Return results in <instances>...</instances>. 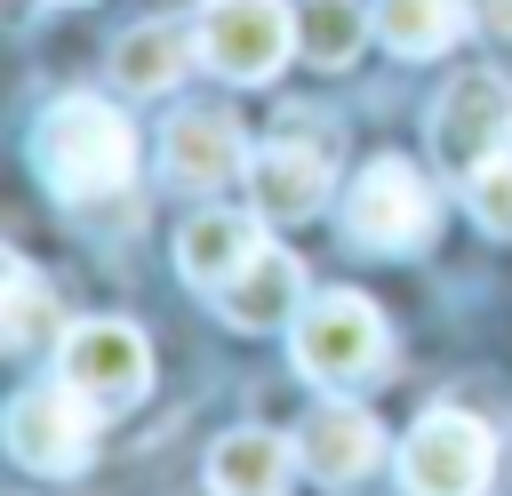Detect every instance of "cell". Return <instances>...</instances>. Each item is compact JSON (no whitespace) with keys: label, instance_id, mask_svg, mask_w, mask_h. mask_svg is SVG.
<instances>
[{"label":"cell","instance_id":"obj_1","mask_svg":"<svg viewBox=\"0 0 512 496\" xmlns=\"http://www.w3.org/2000/svg\"><path fill=\"white\" fill-rule=\"evenodd\" d=\"M32 160H40L56 200H104L136 168V128L104 96H56L32 128Z\"/></svg>","mask_w":512,"mask_h":496},{"label":"cell","instance_id":"obj_2","mask_svg":"<svg viewBox=\"0 0 512 496\" xmlns=\"http://www.w3.org/2000/svg\"><path fill=\"white\" fill-rule=\"evenodd\" d=\"M288 360H296L312 384L344 392V384H368V376H384V360H392V336H384V320H376V304H368V296L336 288V296H312V304L288 320Z\"/></svg>","mask_w":512,"mask_h":496},{"label":"cell","instance_id":"obj_3","mask_svg":"<svg viewBox=\"0 0 512 496\" xmlns=\"http://www.w3.org/2000/svg\"><path fill=\"white\" fill-rule=\"evenodd\" d=\"M496 480V432L464 408H424L400 440V488L408 496H480Z\"/></svg>","mask_w":512,"mask_h":496},{"label":"cell","instance_id":"obj_4","mask_svg":"<svg viewBox=\"0 0 512 496\" xmlns=\"http://www.w3.org/2000/svg\"><path fill=\"white\" fill-rule=\"evenodd\" d=\"M88 448H96V400L80 392V384H24L16 400H8V456L24 464V472H48V480H64V472H80L88 464Z\"/></svg>","mask_w":512,"mask_h":496},{"label":"cell","instance_id":"obj_5","mask_svg":"<svg viewBox=\"0 0 512 496\" xmlns=\"http://www.w3.org/2000/svg\"><path fill=\"white\" fill-rule=\"evenodd\" d=\"M496 152H512V80L488 72V64H472V72H456L432 96V160L456 168V176H472Z\"/></svg>","mask_w":512,"mask_h":496},{"label":"cell","instance_id":"obj_6","mask_svg":"<svg viewBox=\"0 0 512 496\" xmlns=\"http://www.w3.org/2000/svg\"><path fill=\"white\" fill-rule=\"evenodd\" d=\"M344 224H352V240L376 248V256H416V248L432 240V184H424L400 152H384V160L360 168V184H352V200H344Z\"/></svg>","mask_w":512,"mask_h":496},{"label":"cell","instance_id":"obj_7","mask_svg":"<svg viewBox=\"0 0 512 496\" xmlns=\"http://www.w3.org/2000/svg\"><path fill=\"white\" fill-rule=\"evenodd\" d=\"M296 56V8L280 0H208L200 8V64L224 80H272Z\"/></svg>","mask_w":512,"mask_h":496},{"label":"cell","instance_id":"obj_8","mask_svg":"<svg viewBox=\"0 0 512 496\" xmlns=\"http://www.w3.org/2000/svg\"><path fill=\"white\" fill-rule=\"evenodd\" d=\"M56 360H64V384H80L96 408H128V400L152 392V344L128 320H80V328H64Z\"/></svg>","mask_w":512,"mask_h":496},{"label":"cell","instance_id":"obj_9","mask_svg":"<svg viewBox=\"0 0 512 496\" xmlns=\"http://www.w3.org/2000/svg\"><path fill=\"white\" fill-rule=\"evenodd\" d=\"M328 160H336V128H288V136L256 144V160H248L256 216H272V224L320 216V200H328Z\"/></svg>","mask_w":512,"mask_h":496},{"label":"cell","instance_id":"obj_10","mask_svg":"<svg viewBox=\"0 0 512 496\" xmlns=\"http://www.w3.org/2000/svg\"><path fill=\"white\" fill-rule=\"evenodd\" d=\"M160 160H168V176L176 184H192V192H216V184H232V176H248V136H240V120H224V112H176L168 120V136H160Z\"/></svg>","mask_w":512,"mask_h":496},{"label":"cell","instance_id":"obj_11","mask_svg":"<svg viewBox=\"0 0 512 496\" xmlns=\"http://www.w3.org/2000/svg\"><path fill=\"white\" fill-rule=\"evenodd\" d=\"M216 312H224L232 328H280V320H296V312H304V264L264 240V248L216 288Z\"/></svg>","mask_w":512,"mask_h":496},{"label":"cell","instance_id":"obj_12","mask_svg":"<svg viewBox=\"0 0 512 496\" xmlns=\"http://www.w3.org/2000/svg\"><path fill=\"white\" fill-rule=\"evenodd\" d=\"M296 448H304V464H312L328 488L360 480V472L384 456V440H376V416H368V408H352V400H320V408L304 416Z\"/></svg>","mask_w":512,"mask_h":496},{"label":"cell","instance_id":"obj_13","mask_svg":"<svg viewBox=\"0 0 512 496\" xmlns=\"http://www.w3.org/2000/svg\"><path fill=\"white\" fill-rule=\"evenodd\" d=\"M296 464H304L296 440L240 424V432H224V440L208 448V488H216V496H288V472H296Z\"/></svg>","mask_w":512,"mask_h":496},{"label":"cell","instance_id":"obj_14","mask_svg":"<svg viewBox=\"0 0 512 496\" xmlns=\"http://www.w3.org/2000/svg\"><path fill=\"white\" fill-rule=\"evenodd\" d=\"M256 216H232V208H200L184 232H176V272L200 280V288H224L248 256H256Z\"/></svg>","mask_w":512,"mask_h":496},{"label":"cell","instance_id":"obj_15","mask_svg":"<svg viewBox=\"0 0 512 496\" xmlns=\"http://www.w3.org/2000/svg\"><path fill=\"white\" fill-rule=\"evenodd\" d=\"M192 40L200 32H184V24H136V32H120V48H112V80L128 88V96H160V88H176L184 80V64H192Z\"/></svg>","mask_w":512,"mask_h":496},{"label":"cell","instance_id":"obj_16","mask_svg":"<svg viewBox=\"0 0 512 496\" xmlns=\"http://www.w3.org/2000/svg\"><path fill=\"white\" fill-rule=\"evenodd\" d=\"M0 336H8V352H16V360H40L48 344H64L56 296H48V280H40L24 256H8V320H0Z\"/></svg>","mask_w":512,"mask_h":496},{"label":"cell","instance_id":"obj_17","mask_svg":"<svg viewBox=\"0 0 512 496\" xmlns=\"http://www.w3.org/2000/svg\"><path fill=\"white\" fill-rule=\"evenodd\" d=\"M464 32V0H376V40L392 56H440Z\"/></svg>","mask_w":512,"mask_h":496},{"label":"cell","instance_id":"obj_18","mask_svg":"<svg viewBox=\"0 0 512 496\" xmlns=\"http://www.w3.org/2000/svg\"><path fill=\"white\" fill-rule=\"evenodd\" d=\"M376 32V8H360V0H304L296 8V48L312 56V64H352L360 56V40Z\"/></svg>","mask_w":512,"mask_h":496},{"label":"cell","instance_id":"obj_19","mask_svg":"<svg viewBox=\"0 0 512 496\" xmlns=\"http://www.w3.org/2000/svg\"><path fill=\"white\" fill-rule=\"evenodd\" d=\"M464 200H472V216H480V232H496V240H512V152H496L488 168H472V176H464Z\"/></svg>","mask_w":512,"mask_h":496},{"label":"cell","instance_id":"obj_20","mask_svg":"<svg viewBox=\"0 0 512 496\" xmlns=\"http://www.w3.org/2000/svg\"><path fill=\"white\" fill-rule=\"evenodd\" d=\"M480 16H488V32H496V40H512V0H480Z\"/></svg>","mask_w":512,"mask_h":496}]
</instances>
